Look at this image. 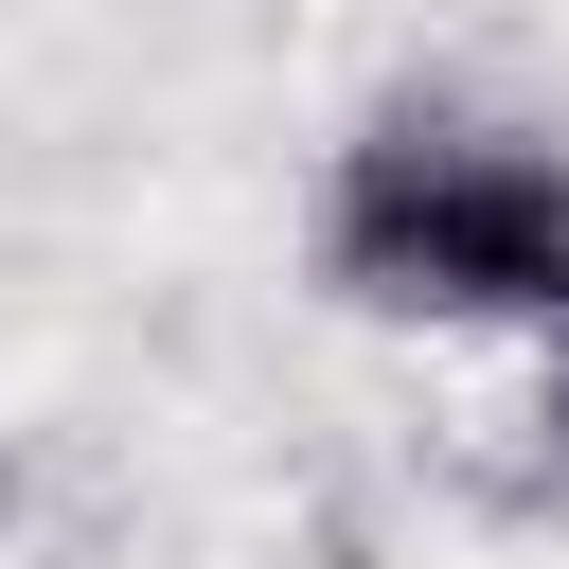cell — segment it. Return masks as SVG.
<instances>
[{"label":"cell","instance_id":"2","mask_svg":"<svg viewBox=\"0 0 569 569\" xmlns=\"http://www.w3.org/2000/svg\"><path fill=\"white\" fill-rule=\"evenodd\" d=\"M551 445H569V356H551Z\"/></svg>","mask_w":569,"mask_h":569},{"label":"cell","instance_id":"1","mask_svg":"<svg viewBox=\"0 0 569 569\" xmlns=\"http://www.w3.org/2000/svg\"><path fill=\"white\" fill-rule=\"evenodd\" d=\"M320 284L373 320H569V160L462 107H391L320 178Z\"/></svg>","mask_w":569,"mask_h":569}]
</instances>
